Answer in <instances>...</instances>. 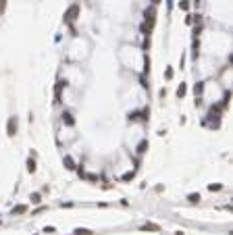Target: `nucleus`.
Listing matches in <instances>:
<instances>
[{
    "mask_svg": "<svg viewBox=\"0 0 233 235\" xmlns=\"http://www.w3.org/2000/svg\"><path fill=\"white\" fill-rule=\"evenodd\" d=\"M6 135L9 137H15L17 135V119H15V116H11L9 123H6Z\"/></svg>",
    "mask_w": 233,
    "mask_h": 235,
    "instance_id": "f257e3e1",
    "label": "nucleus"
},
{
    "mask_svg": "<svg viewBox=\"0 0 233 235\" xmlns=\"http://www.w3.org/2000/svg\"><path fill=\"white\" fill-rule=\"evenodd\" d=\"M77 13H79V6H77V4H73L71 9L67 11V15H65V21H67V23H73V21H75V17H77Z\"/></svg>",
    "mask_w": 233,
    "mask_h": 235,
    "instance_id": "f03ea898",
    "label": "nucleus"
},
{
    "mask_svg": "<svg viewBox=\"0 0 233 235\" xmlns=\"http://www.w3.org/2000/svg\"><path fill=\"white\" fill-rule=\"evenodd\" d=\"M27 171H29V173H33V171H36V160H33V158H29V160H27Z\"/></svg>",
    "mask_w": 233,
    "mask_h": 235,
    "instance_id": "7ed1b4c3",
    "label": "nucleus"
},
{
    "mask_svg": "<svg viewBox=\"0 0 233 235\" xmlns=\"http://www.w3.org/2000/svg\"><path fill=\"white\" fill-rule=\"evenodd\" d=\"M63 85H65V81H58V85H56V102H60V89H63Z\"/></svg>",
    "mask_w": 233,
    "mask_h": 235,
    "instance_id": "20e7f679",
    "label": "nucleus"
},
{
    "mask_svg": "<svg viewBox=\"0 0 233 235\" xmlns=\"http://www.w3.org/2000/svg\"><path fill=\"white\" fill-rule=\"evenodd\" d=\"M25 210H27V206H17V208L13 210V212H15V214H23Z\"/></svg>",
    "mask_w": 233,
    "mask_h": 235,
    "instance_id": "39448f33",
    "label": "nucleus"
},
{
    "mask_svg": "<svg viewBox=\"0 0 233 235\" xmlns=\"http://www.w3.org/2000/svg\"><path fill=\"white\" fill-rule=\"evenodd\" d=\"M146 148H148V142H142V144H139V148H137V152H139V154H144Z\"/></svg>",
    "mask_w": 233,
    "mask_h": 235,
    "instance_id": "423d86ee",
    "label": "nucleus"
},
{
    "mask_svg": "<svg viewBox=\"0 0 233 235\" xmlns=\"http://www.w3.org/2000/svg\"><path fill=\"white\" fill-rule=\"evenodd\" d=\"M63 116H65V121H67V125H73V119H71V114H69V112H67V114H63Z\"/></svg>",
    "mask_w": 233,
    "mask_h": 235,
    "instance_id": "0eeeda50",
    "label": "nucleus"
},
{
    "mask_svg": "<svg viewBox=\"0 0 233 235\" xmlns=\"http://www.w3.org/2000/svg\"><path fill=\"white\" fill-rule=\"evenodd\" d=\"M190 202H194V204L200 202V196H198V194H192V196H190Z\"/></svg>",
    "mask_w": 233,
    "mask_h": 235,
    "instance_id": "6e6552de",
    "label": "nucleus"
},
{
    "mask_svg": "<svg viewBox=\"0 0 233 235\" xmlns=\"http://www.w3.org/2000/svg\"><path fill=\"white\" fill-rule=\"evenodd\" d=\"M4 9H6V0H0V15L4 13Z\"/></svg>",
    "mask_w": 233,
    "mask_h": 235,
    "instance_id": "1a4fd4ad",
    "label": "nucleus"
},
{
    "mask_svg": "<svg viewBox=\"0 0 233 235\" xmlns=\"http://www.w3.org/2000/svg\"><path fill=\"white\" fill-rule=\"evenodd\" d=\"M185 89H188V87H185V85H181V87L177 89V96H183V94H185Z\"/></svg>",
    "mask_w": 233,
    "mask_h": 235,
    "instance_id": "9d476101",
    "label": "nucleus"
},
{
    "mask_svg": "<svg viewBox=\"0 0 233 235\" xmlns=\"http://www.w3.org/2000/svg\"><path fill=\"white\" fill-rule=\"evenodd\" d=\"M31 202H36V204H38V202H40V194H33V196H31Z\"/></svg>",
    "mask_w": 233,
    "mask_h": 235,
    "instance_id": "9b49d317",
    "label": "nucleus"
},
{
    "mask_svg": "<svg viewBox=\"0 0 233 235\" xmlns=\"http://www.w3.org/2000/svg\"><path fill=\"white\" fill-rule=\"evenodd\" d=\"M144 229H152V231H158V227H156V225H146Z\"/></svg>",
    "mask_w": 233,
    "mask_h": 235,
    "instance_id": "f8f14e48",
    "label": "nucleus"
},
{
    "mask_svg": "<svg viewBox=\"0 0 233 235\" xmlns=\"http://www.w3.org/2000/svg\"><path fill=\"white\" fill-rule=\"evenodd\" d=\"M152 2H154V4H158V2H160V0H152Z\"/></svg>",
    "mask_w": 233,
    "mask_h": 235,
    "instance_id": "ddd939ff",
    "label": "nucleus"
}]
</instances>
